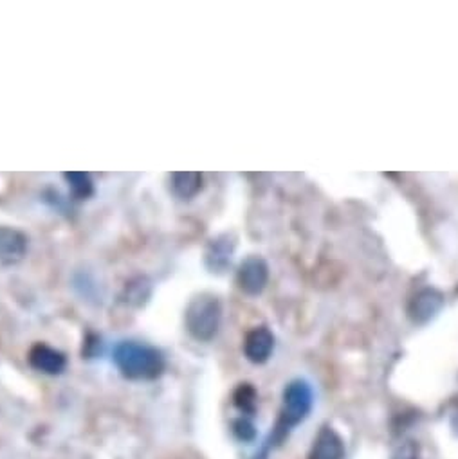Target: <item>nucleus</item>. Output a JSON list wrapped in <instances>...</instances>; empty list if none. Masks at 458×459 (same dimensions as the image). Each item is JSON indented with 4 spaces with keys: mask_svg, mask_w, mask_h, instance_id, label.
Segmentation results:
<instances>
[{
    "mask_svg": "<svg viewBox=\"0 0 458 459\" xmlns=\"http://www.w3.org/2000/svg\"><path fill=\"white\" fill-rule=\"evenodd\" d=\"M314 402L313 387L305 380H293L286 389H284V403L280 409V416L268 437L266 450L280 446L289 434L293 432L295 427H298L311 412Z\"/></svg>",
    "mask_w": 458,
    "mask_h": 459,
    "instance_id": "1",
    "label": "nucleus"
},
{
    "mask_svg": "<svg viewBox=\"0 0 458 459\" xmlns=\"http://www.w3.org/2000/svg\"><path fill=\"white\" fill-rule=\"evenodd\" d=\"M114 362L121 375L130 380H154L164 371L163 353L134 341H125L116 346Z\"/></svg>",
    "mask_w": 458,
    "mask_h": 459,
    "instance_id": "2",
    "label": "nucleus"
},
{
    "mask_svg": "<svg viewBox=\"0 0 458 459\" xmlns=\"http://www.w3.org/2000/svg\"><path fill=\"white\" fill-rule=\"evenodd\" d=\"M222 307L215 296L202 294L195 298L186 310V328L193 339L209 342L220 328Z\"/></svg>",
    "mask_w": 458,
    "mask_h": 459,
    "instance_id": "3",
    "label": "nucleus"
},
{
    "mask_svg": "<svg viewBox=\"0 0 458 459\" xmlns=\"http://www.w3.org/2000/svg\"><path fill=\"white\" fill-rule=\"evenodd\" d=\"M307 459H345V443L341 436L329 425L316 434Z\"/></svg>",
    "mask_w": 458,
    "mask_h": 459,
    "instance_id": "4",
    "label": "nucleus"
},
{
    "mask_svg": "<svg viewBox=\"0 0 458 459\" xmlns=\"http://www.w3.org/2000/svg\"><path fill=\"white\" fill-rule=\"evenodd\" d=\"M28 251L26 237L12 227H0V267L19 264Z\"/></svg>",
    "mask_w": 458,
    "mask_h": 459,
    "instance_id": "5",
    "label": "nucleus"
},
{
    "mask_svg": "<svg viewBox=\"0 0 458 459\" xmlns=\"http://www.w3.org/2000/svg\"><path fill=\"white\" fill-rule=\"evenodd\" d=\"M444 305V298L440 292L426 289L420 290L408 305V316L413 323L417 325H424L427 321H431L442 308Z\"/></svg>",
    "mask_w": 458,
    "mask_h": 459,
    "instance_id": "6",
    "label": "nucleus"
},
{
    "mask_svg": "<svg viewBox=\"0 0 458 459\" xmlns=\"http://www.w3.org/2000/svg\"><path fill=\"white\" fill-rule=\"evenodd\" d=\"M269 280V269L264 260L250 258L239 271V285L250 296H259Z\"/></svg>",
    "mask_w": 458,
    "mask_h": 459,
    "instance_id": "7",
    "label": "nucleus"
},
{
    "mask_svg": "<svg viewBox=\"0 0 458 459\" xmlns=\"http://www.w3.org/2000/svg\"><path fill=\"white\" fill-rule=\"evenodd\" d=\"M30 364L33 369L44 375H60L64 373L67 360L66 355L48 344H37L30 351Z\"/></svg>",
    "mask_w": 458,
    "mask_h": 459,
    "instance_id": "8",
    "label": "nucleus"
},
{
    "mask_svg": "<svg viewBox=\"0 0 458 459\" xmlns=\"http://www.w3.org/2000/svg\"><path fill=\"white\" fill-rule=\"evenodd\" d=\"M275 350V335L268 328H255L244 341V353L253 364H264L269 360Z\"/></svg>",
    "mask_w": 458,
    "mask_h": 459,
    "instance_id": "9",
    "label": "nucleus"
},
{
    "mask_svg": "<svg viewBox=\"0 0 458 459\" xmlns=\"http://www.w3.org/2000/svg\"><path fill=\"white\" fill-rule=\"evenodd\" d=\"M235 249V242L229 237H220L213 240L206 251V264L213 273H222L232 264V255Z\"/></svg>",
    "mask_w": 458,
    "mask_h": 459,
    "instance_id": "10",
    "label": "nucleus"
},
{
    "mask_svg": "<svg viewBox=\"0 0 458 459\" xmlns=\"http://www.w3.org/2000/svg\"><path fill=\"white\" fill-rule=\"evenodd\" d=\"M202 187V175L197 171H181L172 175V191L182 198L188 200L195 196Z\"/></svg>",
    "mask_w": 458,
    "mask_h": 459,
    "instance_id": "11",
    "label": "nucleus"
},
{
    "mask_svg": "<svg viewBox=\"0 0 458 459\" xmlns=\"http://www.w3.org/2000/svg\"><path fill=\"white\" fill-rule=\"evenodd\" d=\"M257 389L251 384H241L233 394V402L237 405V409L244 414V416H253L257 411Z\"/></svg>",
    "mask_w": 458,
    "mask_h": 459,
    "instance_id": "12",
    "label": "nucleus"
},
{
    "mask_svg": "<svg viewBox=\"0 0 458 459\" xmlns=\"http://www.w3.org/2000/svg\"><path fill=\"white\" fill-rule=\"evenodd\" d=\"M66 180L69 182L71 191L80 196V198H87L92 193V182L89 178L87 173H80V171H71L64 175Z\"/></svg>",
    "mask_w": 458,
    "mask_h": 459,
    "instance_id": "13",
    "label": "nucleus"
},
{
    "mask_svg": "<svg viewBox=\"0 0 458 459\" xmlns=\"http://www.w3.org/2000/svg\"><path fill=\"white\" fill-rule=\"evenodd\" d=\"M233 434H235V437H237L239 441H242V443H251V441L257 437V429H255V425L251 423L250 418L242 416V418H239V420L233 421Z\"/></svg>",
    "mask_w": 458,
    "mask_h": 459,
    "instance_id": "14",
    "label": "nucleus"
},
{
    "mask_svg": "<svg viewBox=\"0 0 458 459\" xmlns=\"http://www.w3.org/2000/svg\"><path fill=\"white\" fill-rule=\"evenodd\" d=\"M399 459H415V455L413 454H402V457H399Z\"/></svg>",
    "mask_w": 458,
    "mask_h": 459,
    "instance_id": "15",
    "label": "nucleus"
},
{
    "mask_svg": "<svg viewBox=\"0 0 458 459\" xmlns=\"http://www.w3.org/2000/svg\"><path fill=\"white\" fill-rule=\"evenodd\" d=\"M454 425H456V429H458V414H456V420H454Z\"/></svg>",
    "mask_w": 458,
    "mask_h": 459,
    "instance_id": "16",
    "label": "nucleus"
}]
</instances>
